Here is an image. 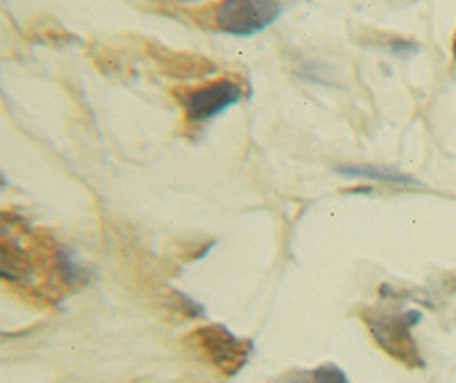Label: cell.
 Returning a JSON list of instances; mask_svg holds the SVG:
<instances>
[{"instance_id":"cell-1","label":"cell","mask_w":456,"mask_h":383,"mask_svg":"<svg viewBox=\"0 0 456 383\" xmlns=\"http://www.w3.org/2000/svg\"><path fill=\"white\" fill-rule=\"evenodd\" d=\"M419 319L420 315L417 312L378 314L368 310L362 314V321L370 327L376 344L395 360L412 368L424 364L412 336V327Z\"/></svg>"},{"instance_id":"cell-2","label":"cell","mask_w":456,"mask_h":383,"mask_svg":"<svg viewBox=\"0 0 456 383\" xmlns=\"http://www.w3.org/2000/svg\"><path fill=\"white\" fill-rule=\"evenodd\" d=\"M284 12L281 2H223L216 7V28L232 36L247 38L262 33Z\"/></svg>"},{"instance_id":"cell-3","label":"cell","mask_w":456,"mask_h":383,"mask_svg":"<svg viewBox=\"0 0 456 383\" xmlns=\"http://www.w3.org/2000/svg\"><path fill=\"white\" fill-rule=\"evenodd\" d=\"M245 98V89L240 82L219 79L200 87L180 91L178 101L182 102L188 120L204 123L223 115L226 109L236 106Z\"/></svg>"},{"instance_id":"cell-4","label":"cell","mask_w":456,"mask_h":383,"mask_svg":"<svg viewBox=\"0 0 456 383\" xmlns=\"http://www.w3.org/2000/svg\"><path fill=\"white\" fill-rule=\"evenodd\" d=\"M191 339L208 356V362L226 375L238 373L251 353V343L238 339L224 325L200 327L191 334Z\"/></svg>"},{"instance_id":"cell-5","label":"cell","mask_w":456,"mask_h":383,"mask_svg":"<svg viewBox=\"0 0 456 383\" xmlns=\"http://www.w3.org/2000/svg\"><path fill=\"white\" fill-rule=\"evenodd\" d=\"M335 171L347 178H364V180H373V181L388 182L395 186H419L420 184L412 176H407L403 172H398L392 167H385V165L342 164V165H337Z\"/></svg>"},{"instance_id":"cell-6","label":"cell","mask_w":456,"mask_h":383,"mask_svg":"<svg viewBox=\"0 0 456 383\" xmlns=\"http://www.w3.org/2000/svg\"><path fill=\"white\" fill-rule=\"evenodd\" d=\"M289 383H349L344 370L337 364L327 363L301 373L297 379Z\"/></svg>"},{"instance_id":"cell-7","label":"cell","mask_w":456,"mask_h":383,"mask_svg":"<svg viewBox=\"0 0 456 383\" xmlns=\"http://www.w3.org/2000/svg\"><path fill=\"white\" fill-rule=\"evenodd\" d=\"M176 297L180 299V302L183 305V312L187 314L188 317H200L204 314V307L200 303L195 302L193 299H190L185 293L176 291Z\"/></svg>"},{"instance_id":"cell-8","label":"cell","mask_w":456,"mask_h":383,"mask_svg":"<svg viewBox=\"0 0 456 383\" xmlns=\"http://www.w3.org/2000/svg\"><path fill=\"white\" fill-rule=\"evenodd\" d=\"M392 52L396 55H412L419 52V46L412 41H394L392 43Z\"/></svg>"},{"instance_id":"cell-9","label":"cell","mask_w":456,"mask_h":383,"mask_svg":"<svg viewBox=\"0 0 456 383\" xmlns=\"http://www.w3.org/2000/svg\"><path fill=\"white\" fill-rule=\"evenodd\" d=\"M453 57H455V61H456V35H455V40H453Z\"/></svg>"}]
</instances>
